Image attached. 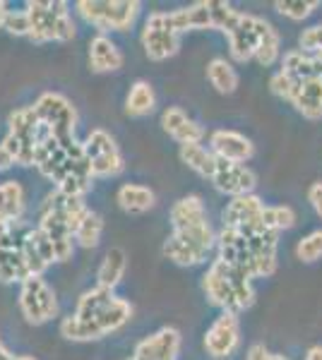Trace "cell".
Wrapping results in <instances>:
<instances>
[{"label":"cell","instance_id":"cell-1","mask_svg":"<svg viewBox=\"0 0 322 360\" xmlns=\"http://www.w3.org/2000/svg\"><path fill=\"white\" fill-rule=\"evenodd\" d=\"M75 10L87 25L97 27L101 34L125 32L140 17V0H78Z\"/></svg>","mask_w":322,"mask_h":360},{"label":"cell","instance_id":"cell-2","mask_svg":"<svg viewBox=\"0 0 322 360\" xmlns=\"http://www.w3.org/2000/svg\"><path fill=\"white\" fill-rule=\"evenodd\" d=\"M34 113L41 120V125L56 137V142L63 149L73 147L75 139V127H78V108L73 106L68 96L58 94V91H44L37 101H34Z\"/></svg>","mask_w":322,"mask_h":360},{"label":"cell","instance_id":"cell-3","mask_svg":"<svg viewBox=\"0 0 322 360\" xmlns=\"http://www.w3.org/2000/svg\"><path fill=\"white\" fill-rule=\"evenodd\" d=\"M10 132L3 139V147L8 149L15 164L20 166H34V152H37V142L44 132V125L37 118L32 106L17 108L8 118Z\"/></svg>","mask_w":322,"mask_h":360},{"label":"cell","instance_id":"cell-4","mask_svg":"<svg viewBox=\"0 0 322 360\" xmlns=\"http://www.w3.org/2000/svg\"><path fill=\"white\" fill-rule=\"evenodd\" d=\"M20 310H22V317H25L29 324H34V327L49 322L51 317L58 315L56 291L46 283L44 276H27L25 281H22Z\"/></svg>","mask_w":322,"mask_h":360},{"label":"cell","instance_id":"cell-5","mask_svg":"<svg viewBox=\"0 0 322 360\" xmlns=\"http://www.w3.org/2000/svg\"><path fill=\"white\" fill-rule=\"evenodd\" d=\"M140 41H142L144 56L154 63L168 60V58H173L180 51V37L168 27L166 13H151L144 20Z\"/></svg>","mask_w":322,"mask_h":360},{"label":"cell","instance_id":"cell-6","mask_svg":"<svg viewBox=\"0 0 322 360\" xmlns=\"http://www.w3.org/2000/svg\"><path fill=\"white\" fill-rule=\"evenodd\" d=\"M272 29L267 20H262V17L257 15H245L241 17V22H238V27L233 29L231 34H228V53L236 63H248L253 60L257 56V51H260V44L262 39H265V34Z\"/></svg>","mask_w":322,"mask_h":360},{"label":"cell","instance_id":"cell-7","mask_svg":"<svg viewBox=\"0 0 322 360\" xmlns=\"http://www.w3.org/2000/svg\"><path fill=\"white\" fill-rule=\"evenodd\" d=\"M204 351L216 360H226L241 346V322L236 312H219L204 334Z\"/></svg>","mask_w":322,"mask_h":360},{"label":"cell","instance_id":"cell-8","mask_svg":"<svg viewBox=\"0 0 322 360\" xmlns=\"http://www.w3.org/2000/svg\"><path fill=\"white\" fill-rule=\"evenodd\" d=\"M25 13L29 17V39L34 44L56 41V22L63 13H68V3H63V0H56V3L32 0V3H27Z\"/></svg>","mask_w":322,"mask_h":360},{"label":"cell","instance_id":"cell-9","mask_svg":"<svg viewBox=\"0 0 322 360\" xmlns=\"http://www.w3.org/2000/svg\"><path fill=\"white\" fill-rule=\"evenodd\" d=\"M212 183L221 195L241 197V195H253L257 176L245 164H231V161L216 159V171L212 176Z\"/></svg>","mask_w":322,"mask_h":360},{"label":"cell","instance_id":"cell-10","mask_svg":"<svg viewBox=\"0 0 322 360\" xmlns=\"http://www.w3.org/2000/svg\"><path fill=\"white\" fill-rule=\"evenodd\" d=\"M202 291L209 298V303L219 307L221 312H241L236 300V291L231 286V278H228L226 264L221 259H214L212 266L207 269V274L202 276Z\"/></svg>","mask_w":322,"mask_h":360},{"label":"cell","instance_id":"cell-11","mask_svg":"<svg viewBox=\"0 0 322 360\" xmlns=\"http://www.w3.org/2000/svg\"><path fill=\"white\" fill-rule=\"evenodd\" d=\"M183 336L175 327H161L156 334L142 339L135 346V360H175L180 353Z\"/></svg>","mask_w":322,"mask_h":360},{"label":"cell","instance_id":"cell-12","mask_svg":"<svg viewBox=\"0 0 322 360\" xmlns=\"http://www.w3.org/2000/svg\"><path fill=\"white\" fill-rule=\"evenodd\" d=\"M209 149L216 159L231 161V164H245L255 156V144L250 137L236 130H214L209 137Z\"/></svg>","mask_w":322,"mask_h":360},{"label":"cell","instance_id":"cell-13","mask_svg":"<svg viewBox=\"0 0 322 360\" xmlns=\"http://www.w3.org/2000/svg\"><path fill=\"white\" fill-rule=\"evenodd\" d=\"M161 127L180 147L183 144H202L204 139V127L197 120H192L180 106H168L161 113Z\"/></svg>","mask_w":322,"mask_h":360},{"label":"cell","instance_id":"cell-14","mask_svg":"<svg viewBox=\"0 0 322 360\" xmlns=\"http://www.w3.org/2000/svg\"><path fill=\"white\" fill-rule=\"evenodd\" d=\"M250 245V255H253L255 276H272L277 271V245L279 233L272 231H262V233L245 236Z\"/></svg>","mask_w":322,"mask_h":360},{"label":"cell","instance_id":"cell-15","mask_svg":"<svg viewBox=\"0 0 322 360\" xmlns=\"http://www.w3.org/2000/svg\"><path fill=\"white\" fill-rule=\"evenodd\" d=\"M168 27L175 34L183 32H200V29H212V13H209V3L200 0V3H192L188 8H178L173 13H166Z\"/></svg>","mask_w":322,"mask_h":360},{"label":"cell","instance_id":"cell-16","mask_svg":"<svg viewBox=\"0 0 322 360\" xmlns=\"http://www.w3.org/2000/svg\"><path fill=\"white\" fill-rule=\"evenodd\" d=\"M289 103L306 120H320L322 118V77L298 82Z\"/></svg>","mask_w":322,"mask_h":360},{"label":"cell","instance_id":"cell-17","mask_svg":"<svg viewBox=\"0 0 322 360\" xmlns=\"http://www.w3.org/2000/svg\"><path fill=\"white\" fill-rule=\"evenodd\" d=\"M125 56L106 34H97L89 41V68L92 72H116L123 68Z\"/></svg>","mask_w":322,"mask_h":360},{"label":"cell","instance_id":"cell-18","mask_svg":"<svg viewBox=\"0 0 322 360\" xmlns=\"http://www.w3.org/2000/svg\"><path fill=\"white\" fill-rule=\"evenodd\" d=\"M265 207L267 205L255 193L253 195L231 197V202L226 205L224 214H221V219H224V226H228V229H241V226L255 221Z\"/></svg>","mask_w":322,"mask_h":360},{"label":"cell","instance_id":"cell-19","mask_svg":"<svg viewBox=\"0 0 322 360\" xmlns=\"http://www.w3.org/2000/svg\"><path fill=\"white\" fill-rule=\"evenodd\" d=\"M116 202H118V207L128 214H147L149 209H154L156 205V195L147 185L125 183V185H120L118 193H116Z\"/></svg>","mask_w":322,"mask_h":360},{"label":"cell","instance_id":"cell-20","mask_svg":"<svg viewBox=\"0 0 322 360\" xmlns=\"http://www.w3.org/2000/svg\"><path fill=\"white\" fill-rule=\"evenodd\" d=\"M25 209H27V195L22 183H17V180L0 183V217L15 226L17 221H22Z\"/></svg>","mask_w":322,"mask_h":360},{"label":"cell","instance_id":"cell-21","mask_svg":"<svg viewBox=\"0 0 322 360\" xmlns=\"http://www.w3.org/2000/svg\"><path fill=\"white\" fill-rule=\"evenodd\" d=\"M282 72H286L289 77H294L296 82H303V79L322 77V63L318 56L303 53L301 49H296L284 56Z\"/></svg>","mask_w":322,"mask_h":360},{"label":"cell","instance_id":"cell-22","mask_svg":"<svg viewBox=\"0 0 322 360\" xmlns=\"http://www.w3.org/2000/svg\"><path fill=\"white\" fill-rule=\"evenodd\" d=\"M171 226L173 229H185V226H195V224H204L207 219V209H204V202L200 195H188L180 197L178 202L171 207Z\"/></svg>","mask_w":322,"mask_h":360},{"label":"cell","instance_id":"cell-23","mask_svg":"<svg viewBox=\"0 0 322 360\" xmlns=\"http://www.w3.org/2000/svg\"><path fill=\"white\" fill-rule=\"evenodd\" d=\"M130 317H132V305L128 303L125 298H118V295H116L113 303L109 307H104V310L99 312L94 319H89V322H94L97 327L101 329V334L109 336V334H113L125 327V324L130 322Z\"/></svg>","mask_w":322,"mask_h":360},{"label":"cell","instance_id":"cell-24","mask_svg":"<svg viewBox=\"0 0 322 360\" xmlns=\"http://www.w3.org/2000/svg\"><path fill=\"white\" fill-rule=\"evenodd\" d=\"M156 106V91L147 79H137L132 82L130 91L125 96V113L130 118H144L154 111Z\"/></svg>","mask_w":322,"mask_h":360},{"label":"cell","instance_id":"cell-25","mask_svg":"<svg viewBox=\"0 0 322 360\" xmlns=\"http://www.w3.org/2000/svg\"><path fill=\"white\" fill-rule=\"evenodd\" d=\"M178 156L190 171H195L197 176L212 180L214 171H216V156L209 147H204V144H183Z\"/></svg>","mask_w":322,"mask_h":360},{"label":"cell","instance_id":"cell-26","mask_svg":"<svg viewBox=\"0 0 322 360\" xmlns=\"http://www.w3.org/2000/svg\"><path fill=\"white\" fill-rule=\"evenodd\" d=\"M125 269H128L125 250L111 248L106 252V257H104L101 266H99V271H97V278H99L97 286H104V288H111V291H113V288L123 281V276H125Z\"/></svg>","mask_w":322,"mask_h":360},{"label":"cell","instance_id":"cell-27","mask_svg":"<svg viewBox=\"0 0 322 360\" xmlns=\"http://www.w3.org/2000/svg\"><path fill=\"white\" fill-rule=\"evenodd\" d=\"M207 82L219 94H233L238 89V72L231 60L226 58H212L207 63Z\"/></svg>","mask_w":322,"mask_h":360},{"label":"cell","instance_id":"cell-28","mask_svg":"<svg viewBox=\"0 0 322 360\" xmlns=\"http://www.w3.org/2000/svg\"><path fill=\"white\" fill-rule=\"evenodd\" d=\"M116 293L111 288H104V286H94L89 291H85L80 295L78 300V307H75V317L80 319H94L104 307H109L113 303Z\"/></svg>","mask_w":322,"mask_h":360},{"label":"cell","instance_id":"cell-29","mask_svg":"<svg viewBox=\"0 0 322 360\" xmlns=\"http://www.w3.org/2000/svg\"><path fill=\"white\" fill-rule=\"evenodd\" d=\"M61 334H63V339H68V341H99V339H104L101 329H99L94 322H89V319H80L75 315H70L61 322Z\"/></svg>","mask_w":322,"mask_h":360},{"label":"cell","instance_id":"cell-30","mask_svg":"<svg viewBox=\"0 0 322 360\" xmlns=\"http://www.w3.org/2000/svg\"><path fill=\"white\" fill-rule=\"evenodd\" d=\"M163 255H166L171 262H175L178 266H195V264H202L204 255L197 252V250H192L188 243H183L180 238H175L173 233L166 238V243H163Z\"/></svg>","mask_w":322,"mask_h":360},{"label":"cell","instance_id":"cell-31","mask_svg":"<svg viewBox=\"0 0 322 360\" xmlns=\"http://www.w3.org/2000/svg\"><path fill=\"white\" fill-rule=\"evenodd\" d=\"M260 221L267 231H272V233H282V231H289L296 226V212L286 205L265 207L260 214Z\"/></svg>","mask_w":322,"mask_h":360},{"label":"cell","instance_id":"cell-32","mask_svg":"<svg viewBox=\"0 0 322 360\" xmlns=\"http://www.w3.org/2000/svg\"><path fill=\"white\" fill-rule=\"evenodd\" d=\"M101 236H104V219L99 217L97 212H89L85 219H82V224L78 226V231H75L73 238L80 248L92 250L101 243Z\"/></svg>","mask_w":322,"mask_h":360},{"label":"cell","instance_id":"cell-33","mask_svg":"<svg viewBox=\"0 0 322 360\" xmlns=\"http://www.w3.org/2000/svg\"><path fill=\"white\" fill-rule=\"evenodd\" d=\"M209 3V13H212V29L214 32H221V34H231L233 29L238 27V22H241L243 13H238V10H233L231 5L224 3V0H207Z\"/></svg>","mask_w":322,"mask_h":360},{"label":"cell","instance_id":"cell-34","mask_svg":"<svg viewBox=\"0 0 322 360\" xmlns=\"http://www.w3.org/2000/svg\"><path fill=\"white\" fill-rule=\"evenodd\" d=\"M89 168H92V178H116L125 171V159H123L120 152L101 154L89 159Z\"/></svg>","mask_w":322,"mask_h":360},{"label":"cell","instance_id":"cell-35","mask_svg":"<svg viewBox=\"0 0 322 360\" xmlns=\"http://www.w3.org/2000/svg\"><path fill=\"white\" fill-rule=\"evenodd\" d=\"M82 147H85L87 159H94V156L111 154V152H120L118 144H116V139L111 137L106 130H101V127L92 130L89 135H87L85 142H82Z\"/></svg>","mask_w":322,"mask_h":360},{"label":"cell","instance_id":"cell-36","mask_svg":"<svg viewBox=\"0 0 322 360\" xmlns=\"http://www.w3.org/2000/svg\"><path fill=\"white\" fill-rule=\"evenodd\" d=\"M318 8H320L318 0H277V3H274V10H277L279 15L289 17V20H294V22L308 20Z\"/></svg>","mask_w":322,"mask_h":360},{"label":"cell","instance_id":"cell-37","mask_svg":"<svg viewBox=\"0 0 322 360\" xmlns=\"http://www.w3.org/2000/svg\"><path fill=\"white\" fill-rule=\"evenodd\" d=\"M296 257L306 264H313L322 259V229L310 231L306 238H301L296 245Z\"/></svg>","mask_w":322,"mask_h":360},{"label":"cell","instance_id":"cell-38","mask_svg":"<svg viewBox=\"0 0 322 360\" xmlns=\"http://www.w3.org/2000/svg\"><path fill=\"white\" fill-rule=\"evenodd\" d=\"M279 56H282V39H279V32L277 29H269V32L265 34V39H262L260 44V51H257L255 60L260 63V65L265 68H272L274 63L279 60Z\"/></svg>","mask_w":322,"mask_h":360},{"label":"cell","instance_id":"cell-39","mask_svg":"<svg viewBox=\"0 0 322 360\" xmlns=\"http://www.w3.org/2000/svg\"><path fill=\"white\" fill-rule=\"evenodd\" d=\"M298 46H301L303 53L320 56L322 53V25H313L303 29L301 37H298Z\"/></svg>","mask_w":322,"mask_h":360},{"label":"cell","instance_id":"cell-40","mask_svg":"<svg viewBox=\"0 0 322 360\" xmlns=\"http://www.w3.org/2000/svg\"><path fill=\"white\" fill-rule=\"evenodd\" d=\"M296 84H298L296 79L289 77V75L282 72V70H279V72H274L272 79H269V89H272V94L279 96V98H284V101H291Z\"/></svg>","mask_w":322,"mask_h":360},{"label":"cell","instance_id":"cell-41","mask_svg":"<svg viewBox=\"0 0 322 360\" xmlns=\"http://www.w3.org/2000/svg\"><path fill=\"white\" fill-rule=\"evenodd\" d=\"M13 37H29V17L25 10H20V13H15V10H10L8 17H5V27Z\"/></svg>","mask_w":322,"mask_h":360},{"label":"cell","instance_id":"cell-42","mask_svg":"<svg viewBox=\"0 0 322 360\" xmlns=\"http://www.w3.org/2000/svg\"><path fill=\"white\" fill-rule=\"evenodd\" d=\"M245 360H289V358L272 353L265 344H253L248 348V353H245Z\"/></svg>","mask_w":322,"mask_h":360},{"label":"cell","instance_id":"cell-43","mask_svg":"<svg viewBox=\"0 0 322 360\" xmlns=\"http://www.w3.org/2000/svg\"><path fill=\"white\" fill-rule=\"evenodd\" d=\"M308 202L313 207V212L322 219V180H318V183H313L308 188Z\"/></svg>","mask_w":322,"mask_h":360},{"label":"cell","instance_id":"cell-44","mask_svg":"<svg viewBox=\"0 0 322 360\" xmlns=\"http://www.w3.org/2000/svg\"><path fill=\"white\" fill-rule=\"evenodd\" d=\"M15 166V159L10 156L8 149L3 147V142H0V171H8V168Z\"/></svg>","mask_w":322,"mask_h":360},{"label":"cell","instance_id":"cell-45","mask_svg":"<svg viewBox=\"0 0 322 360\" xmlns=\"http://www.w3.org/2000/svg\"><path fill=\"white\" fill-rule=\"evenodd\" d=\"M306 360H322V346H310L306 353Z\"/></svg>","mask_w":322,"mask_h":360},{"label":"cell","instance_id":"cell-46","mask_svg":"<svg viewBox=\"0 0 322 360\" xmlns=\"http://www.w3.org/2000/svg\"><path fill=\"white\" fill-rule=\"evenodd\" d=\"M8 3H5V0H0V29L5 27V17H8Z\"/></svg>","mask_w":322,"mask_h":360},{"label":"cell","instance_id":"cell-47","mask_svg":"<svg viewBox=\"0 0 322 360\" xmlns=\"http://www.w3.org/2000/svg\"><path fill=\"white\" fill-rule=\"evenodd\" d=\"M10 358H13V353H10L8 348L3 346V341H0V360H10Z\"/></svg>","mask_w":322,"mask_h":360},{"label":"cell","instance_id":"cell-48","mask_svg":"<svg viewBox=\"0 0 322 360\" xmlns=\"http://www.w3.org/2000/svg\"><path fill=\"white\" fill-rule=\"evenodd\" d=\"M10 360H37V358H34V356H13Z\"/></svg>","mask_w":322,"mask_h":360},{"label":"cell","instance_id":"cell-49","mask_svg":"<svg viewBox=\"0 0 322 360\" xmlns=\"http://www.w3.org/2000/svg\"><path fill=\"white\" fill-rule=\"evenodd\" d=\"M125 360H135V358H132V356H130V358H125Z\"/></svg>","mask_w":322,"mask_h":360},{"label":"cell","instance_id":"cell-50","mask_svg":"<svg viewBox=\"0 0 322 360\" xmlns=\"http://www.w3.org/2000/svg\"><path fill=\"white\" fill-rule=\"evenodd\" d=\"M318 58H320V63H322V53H320V56H318Z\"/></svg>","mask_w":322,"mask_h":360}]
</instances>
